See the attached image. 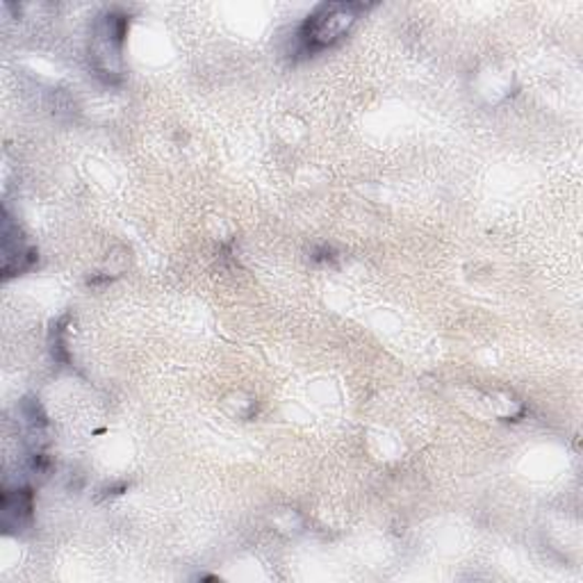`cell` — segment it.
<instances>
[{
  "mask_svg": "<svg viewBox=\"0 0 583 583\" xmlns=\"http://www.w3.org/2000/svg\"><path fill=\"white\" fill-rule=\"evenodd\" d=\"M365 12L361 3H327L319 6L299 28V48L310 55L329 48L344 40L349 30L355 25Z\"/></svg>",
  "mask_w": 583,
  "mask_h": 583,
  "instance_id": "obj_1",
  "label": "cell"
},
{
  "mask_svg": "<svg viewBox=\"0 0 583 583\" xmlns=\"http://www.w3.org/2000/svg\"><path fill=\"white\" fill-rule=\"evenodd\" d=\"M32 513V495L30 491H6L3 495V525L21 527Z\"/></svg>",
  "mask_w": 583,
  "mask_h": 583,
  "instance_id": "obj_2",
  "label": "cell"
}]
</instances>
